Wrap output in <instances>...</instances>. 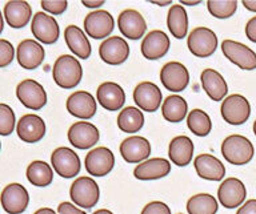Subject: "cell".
<instances>
[{
	"label": "cell",
	"mask_w": 256,
	"mask_h": 214,
	"mask_svg": "<svg viewBox=\"0 0 256 214\" xmlns=\"http://www.w3.org/2000/svg\"><path fill=\"white\" fill-rule=\"evenodd\" d=\"M222 155L224 160L232 165H246L254 159L255 148L247 137L242 135H231L222 144Z\"/></svg>",
	"instance_id": "2"
},
{
	"label": "cell",
	"mask_w": 256,
	"mask_h": 214,
	"mask_svg": "<svg viewBox=\"0 0 256 214\" xmlns=\"http://www.w3.org/2000/svg\"><path fill=\"white\" fill-rule=\"evenodd\" d=\"M200 81H202V87L208 95V97L214 101H222L227 96V83L223 76L215 69H212V68L204 69L200 75Z\"/></svg>",
	"instance_id": "27"
},
{
	"label": "cell",
	"mask_w": 256,
	"mask_h": 214,
	"mask_svg": "<svg viewBox=\"0 0 256 214\" xmlns=\"http://www.w3.org/2000/svg\"><path fill=\"white\" fill-rule=\"evenodd\" d=\"M16 132H18L19 139L24 143H38L46 136V123L39 116L24 115L18 121Z\"/></svg>",
	"instance_id": "22"
},
{
	"label": "cell",
	"mask_w": 256,
	"mask_h": 214,
	"mask_svg": "<svg viewBox=\"0 0 256 214\" xmlns=\"http://www.w3.org/2000/svg\"><path fill=\"white\" fill-rule=\"evenodd\" d=\"M168 156L178 167H187L194 156V143L187 136H176L171 140L168 148Z\"/></svg>",
	"instance_id": "29"
},
{
	"label": "cell",
	"mask_w": 256,
	"mask_h": 214,
	"mask_svg": "<svg viewBox=\"0 0 256 214\" xmlns=\"http://www.w3.org/2000/svg\"><path fill=\"white\" fill-rule=\"evenodd\" d=\"M162 99H163V95H162L160 88L150 81L138 84L134 91V101L139 107V109H143L146 112L158 111L162 104Z\"/></svg>",
	"instance_id": "19"
},
{
	"label": "cell",
	"mask_w": 256,
	"mask_h": 214,
	"mask_svg": "<svg viewBox=\"0 0 256 214\" xmlns=\"http://www.w3.org/2000/svg\"><path fill=\"white\" fill-rule=\"evenodd\" d=\"M188 111L187 101L178 95L168 96L162 107V115L170 123H180L186 119Z\"/></svg>",
	"instance_id": "32"
},
{
	"label": "cell",
	"mask_w": 256,
	"mask_h": 214,
	"mask_svg": "<svg viewBox=\"0 0 256 214\" xmlns=\"http://www.w3.org/2000/svg\"><path fill=\"white\" fill-rule=\"evenodd\" d=\"M179 214H183V213H179Z\"/></svg>",
	"instance_id": "54"
},
{
	"label": "cell",
	"mask_w": 256,
	"mask_h": 214,
	"mask_svg": "<svg viewBox=\"0 0 256 214\" xmlns=\"http://www.w3.org/2000/svg\"><path fill=\"white\" fill-rule=\"evenodd\" d=\"M70 196L75 205L84 209H91L99 201V185L90 177H80L75 180V183H72Z\"/></svg>",
	"instance_id": "5"
},
{
	"label": "cell",
	"mask_w": 256,
	"mask_h": 214,
	"mask_svg": "<svg viewBox=\"0 0 256 214\" xmlns=\"http://www.w3.org/2000/svg\"><path fill=\"white\" fill-rule=\"evenodd\" d=\"M152 4H156V5H160V7H164V5H170L171 4V0H164V1H158V0H152Z\"/></svg>",
	"instance_id": "49"
},
{
	"label": "cell",
	"mask_w": 256,
	"mask_h": 214,
	"mask_svg": "<svg viewBox=\"0 0 256 214\" xmlns=\"http://www.w3.org/2000/svg\"><path fill=\"white\" fill-rule=\"evenodd\" d=\"M34 214H56V212L51 208H42L39 211H36Z\"/></svg>",
	"instance_id": "47"
},
{
	"label": "cell",
	"mask_w": 256,
	"mask_h": 214,
	"mask_svg": "<svg viewBox=\"0 0 256 214\" xmlns=\"http://www.w3.org/2000/svg\"><path fill=\"white\" fill-rule=\"evenodd\" d=\"M99 55L108 65H120L128 59L130 47L127 41L119 36H111L100 44Z\"/></svg>",
	"instance_id": "16"
},
{
	"label": "cell",
	"mask_w": 256,
	"mask_h": 214,
	"mask_svg": "<svg viewBox=\"0 0 256 214\" xmlns=\"http://www.w3.org/2000/svg\"><path fill=\"white\" fill-rule=\"evenodd\" d=\"M15 57V49L8 40L0 39V68H4L12 63Z\"/></svg>",
	"instance_id": "39"
},
{
	"label": "cell",
	"mask_w": 256,
	"mask_h": 214,
	"mask_svg": "<svg viewBox=\"0 0 256 214\" xmlns=\"http://www.w3.org/2000/svg\"><path fill=\"white\" fill-rule=\"evenodd\" d=\"M31 31L36 39L43 44H55L59 39V24L54 19V16L46 12H36L32 17Z\"/></svg>",
	"instance_id": "12"
},
{
	"label": "cell",
	"mask_w": 256,
	"mask_h": 214,
	"mask_svg": "<svg viewBox=\"0 0 256 214\" xmlns=\"http://www.w3.org/2000/svg\"><path fill=\"white\" fill-rule=\"evenodd\" d=\"M171 172V163L166 159H150L140 163L134 171L135 179L140 181H152L163 179Z\"/></svg>",
	"instance_id": "26"
},
{
	"label": "cell",
	"mask_w": 256,
	"mask_h": 214,
	"mask_svg": "<svg viewBox=\"0 0 256 214\" xmlns=\"http://www.w3.org/2000/svg\"><path fill=\"white\" fill-rule=\"evenodd\" d=\"M207 8L212 16L218 19H228L238 9L236 0H208Z\"/></svg>",
	"instance_id": "37"
},
{
	"label": "cell",
	"mask_w": 256,
	"mask_h": 214,
	"mask_svg": "<svg viewBox=\"0 0 256 214\" xmlns=\"http://www.w3.org/2000/svg\"><path fill=\"white\" fill-rule=\"evenodd\" d=\"M64 39H66V43L74 55L84 60L90 57L92 51L91 44L88 41L86 33L79 27L68 25L64 29Z\"/></svg>",
	"instance_id": "30"
},
{
	"label": "cell",
	"mask_w": 256,
	"mask_h": 214,
	"mask_svg": "<svg viewBox=\"0 0 256 214\" xmlns=\"http://www.w3.org/2000/svg\"><path fill=\"white\" fill-rule=\"evenodd\" d=\"M246 36L252 43H256V16L248 20V23L246 24Z\"/></svg>",
	"instance_id": "43"
},
{
	"label": "cell",
	"mask_w": 256,
	"mask_h": 214,
	"mask_svg": "<svg viewBox=\"0 0 256 214\" xmlns=\"http://www.w3.org/2000/svg\"><path fill=\"white\" fill-rule=\"evenodd\" d=\"M96 100L90 92L78 91L67 99V111L76 119H82L84 121L92 119L96 115Z\"/></svg>",
	"instance_id": "20"
},
{
	"label": "cell",
	"mask_w": 256,
	"mask_h": 214,
	"mask_svg": "<svg viewBox=\"0 0 256 214\" xmlns=\"http://www.w3.org/2000/svg\"><path fill=\"white\" fill-rule=\"evenodd\" d=\"M167 25L176 39H184L188 32V15L182 4H174L167 15Z\"/></svg>",
	"instance_id": "31"
},
{
	"label": "cell",
	"mask_w": 256,
	"mask_h": 214,
	"mask_svg": "<svg viewBox=\"0 0 256 214\" xmlns=\"http://www.w3.org/2000/svg\"><path fill=\"white\" fill-rule=\"evenodd\" d=\"M187 45L196 57H208L214 55L218 48V36L210 28L198 27L188 35Z\"/></svg>",
	"instance_id": "4"
},
{
	"label": "cell",
	"mask_w": 256,
	"mask_h": 214,
	"mask_svg": "<svg viewBox=\"0 0 256 214\" xmlns=\"http://www.w3.org/2000/svg\"><path fill=\"white\" fill-rule=\"evenodd\" d=\"M222 51L223 55L240 69L244 71L256 69V53L247 45L228 39L222 43Z\"/></svg>",
	"instance_id": "7"
},
{
	"label": "cell",
	"mask_w": 256,
	"mask_h": 214,
	"mask_svg": "<svg viewBox=\"0 0 256 214\" xmlns=\"http://www.w3.org/2000/svg\"><path fill=\"white\" fill-rule=\"evenodd\" d=\"M0 151H2V143H0Z\"/></svg>",
	"instance_id": "53"
},
{
	"label": "cell",
	"mask_w": 256,
	"mask_h": 214,
	"mask_svg": "<svg viewBox=\"0 0 256 214\" xmlns=\"http://www.w3.org/2000/svg\"><path fill=\"white\" fill-rule=\"evenodd\" d=\"M99 129L87 121H78L68 129V141L76 149H90L99 141Z\"/></svg>",
	"instance_id": "15"
},
{
	"label": "cell",
	"mask_w": 256,
	"mask_h": 214,
	"mask_svg": "<svg viewBox=\"0 0 256 214\" xmlns=\"http://www.w3.org/2000/svg\"><path fill=\"white\" fill-rule=\"evenodd\" d=\"M220 112L226 123L230 125H243L251 115V105L244 96L231 95L224 99Z\"/></svg>",
	"instance_id": "3"
},
{
	"label": "cell",
	"mask_w": 256,
	"mask_h": 214,
	"mask_svg": "<svg viewBox=\"0 0 256 214\" xmlns=\"http://www.w3.org/2000/svg\"><path fill=\"white\" fill-rule=\"evenodd\" d=\"M16 96L27 109L39 111L47 104V93L36 80L26 79L16 87Z\"/></svg>",
	"instance_id": "6"
},
{
	"label": "cell",
	"mask_w": 256,
	"mask_h": 214,
	"mask_svg": "<svg viewBox=\"0 0 256 214\" xmlns=\"http://www.w3.org/2000/svg\"><path fill=\"white\" fill-rule=\"evenodd\" d=\"M120 155L130 164L143 163L151 155V144L140 136H132L120 144Z\"/></svg>",
	"instance_id": "21"
},
{
	"label": "cell",
	"mask_w": 256,
	"mask_h": 214,
	"mask_svg": "<svg viewBox=\"0 0 256 214\" xmlns=\"http://www.w3.org/2000/svg\"><path fill=\"white\" fill-rule=\"evenodd\" d=\"M86 171L95 177H104L115 167V156L111 149L99 147L87 153L84 160Z\"/></svg>",
	"instance_id": "8"
},
{
	"label": "cell",
	"mask_w": 256,
	"mask_h": 214,
	"mask_svg": "<svg viewBox=\"0 0 256 214\" xmlns=\"http://www.w3.org/2000/svg\"><path fill=\"white\" fill-rule=\"evenodd\" d=\"M142 214H171V209L162 201H152L144 207Z\"/></svg>",
	"instance_id": "41"
},
{
	"label": "cell",
	"mask_w": 256,
	"mask_h": 214,
	"mask_svg": "<svg viewBox=\"0 0 256 214\" xmlns=\"http://www.w3.org/2000/svg\"><path fill=\"white\" fill-rule=\"evenodd\" d=\"M118 27L120 33H123L130 40H139L147 31V23L140 12L136 9H124L118 17Z\"/></svg>",
	"instance_id": "17"
},
{
	"label": "cell",
	"mask_w": 256,
	"mask_h": 214,
	"mask_svg": "<svg viewBox=\"0 0 256 214\" xmlns=\"http://www.w3.org/2000/svg\"><path fill=\"white\" fill-rule=\"evenodd\" d=\"M92 214H114V213L110 211H107V209H99V211H96L95 213H92Z\"/></svg>",
	"instance_id": "50"
},
{
	"label": "cell",
	"mask_w": 256,
	"mask_h": 214,
	"mask_svg": "<svg viewBox=\"0 0 256 214\" xmlns=\"http://www.w3.org/2000/svg\"><path fill=\"white\" fill-rule=\"evenodd\" d=\"M246 196H247L246 185L235 177L224 180L218 189L219 203L227 209H235L243 205L246 201Z\"/></svg>",
	"instance_id": "14"
},
{
	"label": "cell",
	"mask_w": 256,
	"mask_h": 214,
	"mask_svg": "<svg viewBox=\"0 0 256 214\" xmlns=\"http://www.w3.org/2000/svg\"><path fill=\"white\" fill-rule=\"evenodd\" d=\"M52 77L58 87L63 89H71L82 81L83 68L75 59V56L62 55L54 63Z\"/></svg>",
	"instance_id": "1"
},
{
	"label": "cell",
	"mask_w": 256,
	"mask_h": 214,
	"mask_svg": "<svg viewBox=\"0 0 256 214\" xmlns=\"http://www.w3.org/2000/svg\"><path fill=\"white\" fill-rule=\"evenodd\" d=\"M15 129V113L7 104L0 103V136H10Z\"/></svg>",
	"instance_id": "38"
},
{
	"label": "cell",
	"mask_w": 256,
	"mask_h": 214,
	"mask_svg": "<svg viewBox=\"0 0 256 214\" xmlns=\"http://www.w3.org/2000/svg\"><path fill=\"white\" fill-rule=\"evenodd\" d=\"M170 37L163 31H151L142 43V55L148 60L162 59L170 51Z\"/></svg>",
	"instance_id": "23"
},
{
	"label": "cell",
	"mask_w": 256,
	"mask_h": 214,
	"mask_svg": "<svg viewBox=\"0 0 256 214\" xmlns=\"http://www.w3.org/2000/svg\"><path fill=\"white\" fill-rule=\"evenodd\" d=\"M115 28L114 17L106 9H95L90 12L84 19V29L88 36L92 39H104L110 33H112Z\"/></svg>",
	"instance_id": "11"
},
{
	"label": "cell",
	"mask_w": 256,
	"mask_h": 214,
	"mask_svg": "<svg viewBox=\"0 0 256 214\" xmlns=\"http://www.w3.org/2000/svg\"><path fill=\"white\" fill-rule=\"evenodd\" d=\"M194 167L200 179L207 180V181H222L226 175V168L223 163L215 156L204 155L198 156L194 161Z\"/></svg>",
	"instance_id": "25"
},
{
	"label": "cell",
	"mask_w": 256,
	"mask_h": 214,
	"mask_svg": "<svg viewBox=\"0 0 256 214\" xmlns=\"http://www.w3.org/2000/svg\"><path fill=\"white\" fill-rule=\"evenodd\" d=\"M160 81L168 91L182 92L190 84V73L182 63L170 61L164 64L160 71Z\"/></svg>",
	"instance_id": "13"
},
{
	"label": "cell",
	"mask_w": 256,
	"mask_h": 214,
	"mask_svg": "<svg viewBox=\"0 0 256 214\" xmlns=\"http://www.w3.org/2000/svg\"><path fill=\"white\" fill-rule=\"evenodd\" d=\"M0 204L6 213L22 214L30 204V195L22 184H10L2 192Z\"/></svg>",
	"instance_id": "10"
},
{
	"label": "cell",
	"mask_w": 256,
	"mask_h": 214,
	"mask_svg": "<svg viewBox=\"0 0 256 214\" xmlns=\"http://www.w3.org/2000/svg\"><path fill=\"white\" fill-rule=\"evenodd\" d=\"M182 5H198L200 3V0H180Z\"/></svg>",
	"instance_id": "48"
},
{
	"label": "cell",
	"mask_w": 256,
	"mask_h": 214,
	"mask_svg": "<svg viewBox=\"0 0 256 214\" xmlns=\"http://www.w3.org/2000/svg\"><path fill=\"white\" fill-rule=\"evenodd\" d=\"M18 63L24 69H36L43 64L46 51L43 45L35 40L26 39L18 45L16 49Z\"/></svg>",
	"instance_id": "18"
},
{
	"label": "cell",
	"mask_w": 256,
	"mask_h": 214,
	"mask_svg": "<svg viewBox=\"0 0 256 214\" xmlns=\"http://www.w3.org/2000/svg\"><path fill=\"white\" fill-rule=\"evenodd\" d=\"M58 214H86V212L80 211L79 208L70 203H62L58 207Z\"/></svg>",
	"instance_id": "42"
},
{
	"label": "cell",
	"mask_w": 256,
	"mask_h": 214,
	"mask_svg": "<svg viewBox=\"0 0 256 214\" xmlns=\"http://www.w3.org/2000/svg\"><path fill=\"white\" fill-rule=\"evenodd\" d=\"M243 5L248 11L256 12V0H243Z\"/></svg>",
	"instance_id": "46"
},
{
	"label": "cell",
	"mask_w": 256,
	"mask_h": 214,
	"mask_svg": "<svg viewBox=\"0 0 256 214\" xmlns=\"http://www.w3.org/2000/svg\"><path fill=\"white\" fill-rule=\"evenodd\" d=\"M27 179L35 187H48L54 181V171L47 163L36 160L28 165Z\"/></svg>",
	"instance_id": "34"
},
{
	"label": "cell",
	"mask_w": 256,
	"mask_h": 214,
	"mask_svg": "<svg viewBox=\"0 0 256 214\" xmlns=\"http://www.w3.org/2000/svg\"><path fill=\"white\" fill-rule=\"evenodd\" d=\"M4 16L8 25L12 28L26 27L32 16V8L28 1H22V0H14L8 1L4 5Z\"/></svg>",
	"instance_id": "28"
},
{
	"label": "cell",
	"mask_w": 256,
	"mask_h": 214,
	"mask_svg": "<svg viewBox=\"0 0 256 214\" xmlns=\"http://www.w3.org/2000/svg\"><path fill=\"white\" fill-rule=\"evenodd\" d=\"M51 164L54 171L63 179H74L80 172V160L75 151L60 147L52 152Z\"/></svg>",
	"instance_id": "9"
},
{
	"label": "cell",
	"mask_w": 256,
	"mask_h": 214,
	"mask_svg": "<svg viewBox=\"0 0 256 214\" xmlns=\"http://www.w3.org/2000/svg\"><path fill=\"white\" fill-rule=\"evenodd\" d=\"M188 129L198 137H206L211 133L212 121L202 109H192L187 117Z\"/></svg>",
	"instance_id": "36"
},
{
	"label": "cell",
	"mask_w": 256,
	"mask_h": 214,
	"mask_svg": "<svg viewBox=\"0 0 256 214\" xmlns=\"http://www.w3.org/2000/svg\"><path fill=\"white\" fill-rule=\"evenodd\" d=\"M82 4H83L84 7H87V8H99L102 7L104 4V0H83L82 1Z\"/></svg>",
	"instance_id": "45"
},
{
	"label": "cell",
	"mask_w": 256,
	"mask_h": 214,
	"mask_svg": "<svg viewBox=\"0 0 256 214\" xmlns=\"http://www.w3.org/2000/svg\"><path fill=\"white\" fill-rule=\"evenodd\" d=\"M236 214H256V200H248L239 208Z\"/></svg>",
	"instance_id": "44"
},
{
	"label": "cell",
	"mask_w": 256,
	"mask_h": 214,
	"mask_svg": "<svg viewBox=\"0 0 256 214\" xmlns=\"http://www.w3.org/2000/svg\"><path fill=\"white\" fill-rule=\"evenodd\" d=\"M4 29V21H3V15H2V11H0V33L3 32Z\"/></svg>",
	"instance_id": "51"
},
{
	"label": "cell",
	"mask_w": 256,
	"mask_h": 214,
	"mask_svg": "<svg viewBox=\"0 0 256 214\" xmlns=\"http://www.w3.org/2000/svg\"><path fill=\"white\" fill-rule=\"evenodd\" d=\"M144 125V115L139 108L128 107L122 109L118 116V127L126 133H135Z\"/></svg>",
	"instance_id": "33"
},
{
	"label": "cell",
	"mask_w": 256,
	"mask_h": 214,
	"mask_svg": "<svg viewBox=\"0 0 256 214\" xmlns=\"http://www.w3.org/2000/svg\"><path fill=\"white\" fill-rule=\"evenodd\" d=\"M40 5L44 12H50L52 15H60L67 9L68 1L66 0H43Z\"/></svg>",
	"instance_id": "40"
},
{
	"label": "cell",
	"mask_w": 256,
	"mask_h": 214,
	"mask_svg": "<svg viewBox=\"0 0 256 214\" xmlns=\"http://www.w3.org/2000/svg\"><path fill=\"white\" fill-rule=\"evenodd\" d=\"M96 99L104 109L107 111H118L123 108L126 103V93L119 84L114 81H106L100 84L96 92Z\"/></svg>",
	"instance_id": "24"
},
{
	"label": "cell",
	"mask_w": 256,
	"mask_h": 214,
	"mask_svg": "<svg viewBox=\"0 0 256 214\" xmlns=\"http://www.w3.org/2000/svg\"><path fill=\"white\" fill-rule=\"evenodd\" d=\"M254 133H255L256 136V120H255V123H254Z\"/></svg>",
	"instance_id": "52"
},
{
	"label": "cell",
	"mask_w": 256,
	"mask_h": 214,
	"mask_svg": "<svg viewBox=\"0 0 256 214\" xmlns=\"http://www.w3.org/2000/svg\"><path fill=\"white\" fill-rule=\"evenodd\" d=\"M219 204L212 195L199 193L192 196L187 203L188 214H216Z\"/></svg>",
	"instance_id": "35"
}]
</instances>
